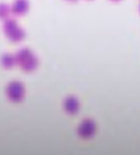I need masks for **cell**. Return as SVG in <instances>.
I'll return each instance as SVG.
<instances>
[{
	"label": "cell",
	"instance_id": "52a82bcc",
	"mask_svg": "<svg viewBox=\"0 0 140 155\" xmlns=\"http://www.w3.org/2000/svg\"><path fill=\"white\" fill-rule=\"evenodd\" d=\"M15 58L14 56H12L11 54H5L1 58V64H3L4 67L10 68L15 64Z\"/></svg>",
	"mask_w": 140,
	"mask_h": 155
},
{
	"label": "cell",
	"instance_id": "3957f363",
	"mask_svg": "<svg viewBox=\"0 0 140 155\" xmlns=\"http://www.w3.org/2000/svg\"><path fill=\"white\" fill-rule=\"evenodd\" d=\"M5 94L7 98L13 103L20 102L25 94V88L24 85L17 81L11 82L7 84L5 89Z\"/></svg>",
	"mask_w": 140,
	"mask_h": 155
},
{
	"label": "cell",
	"instance_id": "5b68a950",
	"mask_svg": "<svg viewBox=\"0 0 140 155\" xmlns=\"http://www.w3.org/2000/svg\"><path fill=\"white\" fill-rule=\"evenodd\" d=\"M5 31L13 41H19L23 37L22 30L16 25L14 20H7L5 24Z\"/></svg>",
	"mask_w": 140,
	"mask_h": 155
},
{
	"label": "cell",
	"instance_id": "277c9868",
	"mask_svg": "<svg viewBox=\"0 0 140 155\" xmlns=\"http://www.w3.org/2000/svg\"><path fill=\"white\" fill-rule=\"evenodd\" d=\"M63 109L67 114L70 115L77 114L80 109L79 100L74 95H69L66 97V99L63 102Z\"/></svg>",
	"mask_w": 140,
	"mask_h": 155
},
{
	"label": "cell",
	"instance_id": "8992f818",
	"mask_svg": "<svg viewBox=\"0 0 140 155\" xmlns=\"http://www.w3.org/2000/svg\"><path fill=\"white\" fill-rule=\"evenodd\" d=\"M27 3L26 0H16L12 6V12L15 15H22L25 13Z\"/></svg>",
	"mask_w": 140,
	"mask_h": 155
},
{
	"label": "cell",
	"instance_id": "ba28073f",
	"mask_svg": "<svg viewBox=\"0 0 140 155\" xmlns=\"http://www.w3.org/2000/svg\"><path fill=\"white\" fill-rule=\"evenodd\" d=\"M9 8L5 4L0 5V17H5L8 15Z\"/></svg>",
	"mask_w": 140,
	"mask_h": 155
},
{
	"label": "cell",
	"instance_id": "6da1fadb",
	"mask_svg": "<svg viewBox=\"0 0 140 155\" xmlns=\"http://www.w3.org/2000/svg\"><path fill=\"white\" fill-rule=\"evenodd\" d=\"M15 63H17L23 70L30 72L36 66V59L28 49H21L15 55Z\"/></svg>",
	"mask_w": 140,
	"mask_h": 155
},
{
	"label": "cell",
	"instance_id": "7a4b0ae2",
	"mask_svg": "<svg viewBox=\"0 0 140 155\" xmlns=\"http://www.w3.org/2000/svg\"><path fill=\"white\" fill-rule=\"evenodd\" d=\"M97 130V127L96 122L91 118H86L78 124L77 133L80 138L88 140L95 136Z\"/></svg>",
	"mask_w": 140,
	"mask_h": 155
}]
</instances>
